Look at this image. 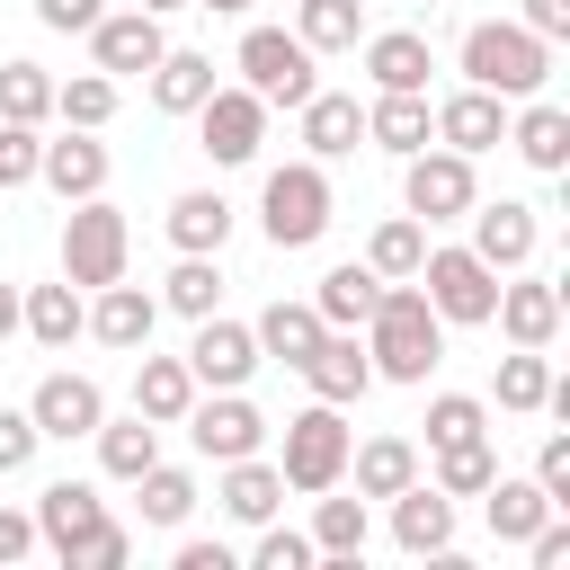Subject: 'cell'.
Returning a JSON list of instances; mask_svg holds the SVG:
<instances>
[{
  "mask_svg": "<svg viewBox=\"0 0 570 570\" xmlns=\"http://www.w3.org/2000/svg\"><path fill=\"white\" fill-rule=\"evenodd\" d=\"M365 356H374V383H428L436 356H445V321L428 312L419 276H392L365 312Z\"/></svg>",
  "mask_w": 570,
  "mask_h": 570,
  "instance_id": "6da1fadb",
  "label": "cell"
},
{
  "mask_svg": "<svg viewBox=\"0 0 570 570\" xmlns=\"http://www.w3.org/2000/svg\"><path fill=\"white\" fill-rule=\"evenodd\" d=\"M463 80L472 89H499L517 107V98H534L552 80V45L534 27H517V18H472L463 27Z\"/></svg>",
  "mask_w": 570,
  "mask_h": 570,
  "instance_id": "7a4b0ae2",
  "label": "cell"
},
{
  "mask_svg": "<svg viewBox=\"0 0 570 570\" xmlns=\"http://www.w3.org/2000/svg\"><path fill=\"white\" fill-rule=\"evenodd\" d=\"M330 214H338V196H330V169L303 151V160H285V169H267V187H258V232H267V249H312L321 232H330Z\"/></svg>",
  "mask_w": 570,
  "mask_h": 570,
  "instance_id": "3957f363",
  "label": "cell"
},
{
  "mask_svg": "<svg viewBox=\"0 0 570 570\" xmlns=\"http://www.w3.org/2000/svg\"><path fill=\"white\" fill-rule=\"evenodd\" d=\"M125 258H134V223H125L107 196H80V205L62 214V276H71L80 294H98V285L125 276Z\"/></svg>",
  "mask_w": 570,
  "mask_h": 570,
  "instance_id": "277c9868",
  "label": "cell"
},
{
  "mask_svg": "<svg viewBox=\"0 0 570 570\" xmlns=\"http://www.w3.org/2000/svg\"><path fill=\"white\" fill-rule=\"evenodd\" d=\"M347 419L330 410V401H312V410H294L285 419V454H276V472H285V490H303V499H321V490H338L347 481Z\"/></svg>",
  "mask_w": 570,
  "mask_h": 570,
  "instance_id": "5b68a950",
  "label": "cell"
},
{
  "mask_svg": "<svg viewBox=\"0 0 570 570\" xmlns=\"http://www.w3.org/2000/svg\"><path fill=\"white\" fill-rule=\"evenodd\" d=\"M419 294H428V312L436 321H454V330H481L490 321V303H499V267H481L463 240H428V258H419Z\"/></svg>",
  "mask_w": 570,
  "mask_h": 570,
  "instance_id": "8992f818",
  "label": "cell"
},
{
  "mask_svg": "<svg viewBox=\"0 0 570 570\" xmlns=\"http://www.w3.org/2000/svg\"><path fill=\"white\" fill-rule=\"evenodd\" d=\"M312 45L303 36H285V27H249L240 36V53H232V71H240V89H258L267 107H303L321 80H312Z\"/></svg>",
  "mask_w": 570,
  "mask_h": 570,
  "instance_id": "52a82bcc",
  "label": "cell"
},
{
  "mask_svg": "<svg viewBox=\"0 0 570 570\" xmlns=\"http://www.w3.org/2000/svg\"><path fill=\"white\" fill-rule=\"evenodd\" d=\"M472 205H481V178H472V160H463V151L428 142V151H410V160H401V214H419L428 232H436V223H463Z\"/></svg>",
  "mask_w": 570,
  "mask_h": 570,
  "instance_id": "ba28073f",
  "label": "cell"
},
{
  "mask_svg": "<svg viewBox=\"0 0 570 570\" xmlns=\"http://www.w3.org/2000/svg\"><path fill=\"white\" fill-rule=\"evenodd\" d=\"M267 98L258 89H223L214 80V98L196 107V151L214 160V169H240V160H258V142H267Z\"/></svg>",
  "mask_w": 570,
  "mask_h": 570,
  "instance_id": "9c48e42d",
  "label": "cell"
},
{
  "mask_svg": "<svg viewBox=\"0 0 570 570\" xmlns=\"http://www.w3.org/2000/svg\"><path fill=\"white\" fill-rule=\"evenodd\" d=\"M178 428H187V445H196L205 463H240V454H258V445H267V419H258L249 383H240V392H196Z\"/></svg>",
  "mask_w": 570,
  "mask_h": 570,
  "instance_id": "30bf717a",
  "label": "cell"
},
{
  "mask_svg": "<svg viewBox=\"0 0 570 570\" xmlns=\"http://www.w3.org/2000/svg\"><path fill=\"white\" fill-rule=\"evenodd\" d=\"M490 321H499V338H508V347H552V338H561V285H552V276H534V267H508V276H499V303H490Z\"/></svg>",
  "mask_w": 570,
  "mask_h": 570,
  "instance_id": "8fae6325",
  "label": "cell"
},
{
  "mask_svg": "<svg viewBox=\"0 0 570 570\" xmlns=\"http://www.w3.org/2000/svg\"><path fill=\"white\" fill-rule=\"evenodd\" d=\"M258 365H267V356H258L249 321H223V312L196 321V338H187V374H196V392H240Z\"/></svg>",
  "mask_w": 570,
  "mask_h": 570,
  "instance_id": "7c38bea8",
  "label": "cell"
},
{
  "mask_svg": "<svg viewBox=\"0 0 570 570\" xmlns=\"http://www.w3.org/2000/svg\"><path fill=\"white\" fill-rule=\"evenodd\" d=\"M463 223H472V240H463V249H472L481 267H499V276H508V267H534V249H543V214H534V205H517V196L472 205Z\"/></svg>",
  "mask_w": 570,
  "mask_h": 570,
  "instance_id": "4fadbf2b",
  "label": "cell"
},
{
  "mask_svg": "<svg viewBox=\"0 0 570 570\" xmlns=\"http://www.w3.org/2000/svg\"><path fill=\"white\" fill-rule=\"evenodd\" d=\"M428 116H436V142H445V151H463V160H481V151H499V142H508V98H499V89H472V80H463V89H454V98H436Z\"/></svg>",
  "mask_w": 570,
  "mask_h": 570,
  "instance_id": "5bb4252c",
  "label": "cell"
},
{
  "mask_svg": "<svg viewBox=\"0 0 570 570\" xmlns=\"http://www.w3.org/2000/svg\"><path fill=\"white\" fill-rule=\"evenodd\" d=\"M303 383H312V401H330V410H347V401H365L374 392V356H365V338L356 330H321V347L294 365Z\"/></svg>",
  "mask_w": 570,
  "mask_h": 570,
  "instance_id": "9a60e30c",
  "label": "cell"
},
{
  "mask_svg": "<svg viewBox=\"0 0 570 570\" xmlns=\"http://www.w3.org/2000/svg\"><path fill=\"white\" fill-rule=\"evenodd\" d=\"M151 330H160V294L125 285V276L89 294V338H98V347H116V356H142V347H151Z\"/></svg>",
  "mask_w": 570,
  "mask_h": 570,
  "instance_id": "2e32d148",
  "label": "cell"
},
{
  "mask_svg": "<svg viewBox=\"0 0 570 570\" xmlns=\"http://www.w3.org/2000/svg\"><path fill=\"white\" fill-rule=\"evenodd\" d=\"M89 53H98V71H107V80H134V71H151V62L169 53V36H160V18H151V9H116V18H98V27H89Z\"/></svg>",
  "mask_w": 570,
  "mask_h": 570,
  "instance_id": "e0dca14e",
  "label": "cell"
},
{
  "mask_svg": "<svg viewBox=\"0 0 570 570\" xmlns=\"http://www.w3.org/2000/svg\"><path fill=\"white\" fill-rule=\"evenodd\" d=\"M18 330L45 347V356H62L71 338H89V294L62 276V285H18Z\"/></svg>",
  "mask_w": 570,
  "mask_h": 570,
  "instance_id": "ac0fdd59",
  "label": "cell"
},
{
  "mask_svg": "<svg viewBox=\"0 0 570 570\" xmlns=\"http://www.w3.org/2000/svg\"><path fill=\"white\" fill-rule=\"evenodd\" d=\"M392 543L410 552V561H428V552H454V499L419 472L410 490H392Z\"/></svg>",
  "mask_w": 570,
  "mask_h": 570,
  "instance_id": "d6986e66",
  "label": "cell"
},
{
  "mask_svg": "<svg viewBox=\"0 0 570 570\" xmlns=\"http://www.w3.org/2000/svg\"><path fill=\"white\" fill-rule=\"evenodd\" d=\"M36 178H45L62 205L107 196V142H98V134H80V125H62V142H45V151H36Z\"/></svg>",
  "mask_w": 570,
  "mask_h": 570,
  "instance_id": "ffe728a7",
  "label": "cell"
},
{
  "mask_svg": "<svg viewBox=\"0 0 570 570\" xmlns=\"http://www.w3.org/2000/svg\"><path fill=\"white\" fill-rule=\"evenodd\" d=\"M27 419H36V436H89L98 419H107V392L89 383V374H45L36 383V401H27Z\"/></svg>",
  "mask_w": 570,
  "mask_h": 570,
  "instance_id": "44dd1931",
  "label": "cell"
},
{
  "mask_svg": "<svg viewBox=\"0 0 570 570\" xmlns=\"http://www.w3.org/2000/svg\"><path fill=\"white\" fill-rule=\"evenodd\" d=\"M365 142H374V151H392V160L428 151V142H436L428 89H374V107H365Z\"/></svg>",
  "mask_w": 570,
  "mask_h": 570,
  "instance_id": "7402d4cb",
  "label": "cell"
},
{
  "mask_svg": "<svg viewBox=\"0 0 570 570\" xmlns=\"http://www.w3.org/2000/svg\"><path fill=\"white\" fill-rule=\"evenodd\" d=\"M98 517H107V499H98L89 481H45V490H36V543H45L53 561H71V543H80Z\"/></svg>",
  "mask_w": 570,
  "mask_h": 570,
  "instance_id": "603a6c76",
  "label": "cell"
},
{
  "mask_svg": "<svg viewBox=\"0 0 570 570\" xmlns=\"http://www.w3.org/2000/svg\"><path fill=\"white\" fill-rule=\"evenodd\" d=\"M356 53H365V80H374V89H428V71H436V53H428V36H419V27L356 36Z\"/></svg>",
  "mask_w": 570,
  "mask_h": 570,
  "instance_id": "cb8c5ba5",
  "label": "cell"
},
{
  "mask_svg": "<svg viewBox=\"0 0 570 570\" xmlns=\"http://www.w3.org/2000/svg\"><path fill=\"white\" fill-rule=\"evenodd\" d=\"M294 116H303V151H312V160H347V151L365 142V107H356L347 89H312Z\"/></svg>",
  "mask_w": 570,
  "mask_h": 570,
  "instance_id": "d4e9b609",
  "label": "cell"
},
{
  "mask_svg": "<svg viewBox=\"0 0 570 570\" xmlns=\"http://www.w3.org/2000/svg\"><path fill=\"white\" fill-rule=\"evenodd\" d=\"M508 142H517V160H525V169L561 178V169H570V107H552V98H525V107L508 116Z\"/></svg>",
  "mask_w": 570,
  "mask_h": 570,
  "instance_id": "484cf974",
  "label": "cell"
},
{
  "mask_svg": "<svg viewBox=\"0 0 570 570\" xmlns=\"http://www.w3.org/2000/svg\"><path fill=\"white\" fill-rule=\"evenodd\" d=\"M142 80H151V107H160V116H196V107L214 98V53H196V45H169V53H160Z\"/></svg>",
  "mask_w": 570,
  "mask_h": 570,
  "instance_id": "4316f807",
  "label": "cell"
},
{
  "mask_svg": "<svg viewBox=\"0 0 570 570\" xmlns=\"http://www.w3.org/2000/svg\"><path fill=\"white\" fill-rule=\"evenodd\" d=\"M187 401H196L187 356H151V347H142V365H134V410H142L151 428H178V419H187Z\"/></svg>",
  "mask_w": 570,
  "mask_h": 570,
  "instance_id": "83f0119b",
  "label": "cell"
},
{
  "mask_svg": "<svg viewBox=\"0 0 570 570\" xmlns=\"http://www.w3.org/2000/svg\"><path fill=\"white\" fill-rule=\"evenodd\" d=\"M169 249H214L223 258V240H232V205H223V187H187V196H169Z\"/></svg>",
  "mask_w": 570,
  "mask_h": 570,
  "instance_id": "f1b7e54d",
  "label": "cell"
},
{
  "mask_svg": "<svg viewBox=\"0 0 570 570\" xmlns=\"http://www.w3.org/2000/svg\"><path fill=\"white\" fill-rule=\"evenodd\" d=\"M321 330H330V321H321L312 303H285V294H276V303H267V312L249 321V338H258V356H276V365H303V356L321 347Z\"/></svg>",
  "mask_w": 570,
  "mask_h": 570,
  "instance_id": "f546056e",
  "label": "cell"
},
{
  "mask_svg": "<svg viewBox=\"0 0 570 570\" xmlns=\"http://www.w3.org/2000/svg\"><path fill=\"white\" fill-rule=\"evenodd\" d=\"M89 436H98V472H107V481H142V472L160 463V428H151L142 410H134V419H98Z\"/></svg>",
  "mask_w": 570,
  "mask_h": 570,
  "instance_id": "4dcf8cb0",
  "label": "cell"
},
{
  "mask_svg": "<svg viewBox=\"0 0 570 570\" xmlns=\"http://www.w3.org/2000/svg\"><path fill=\"white\" fill-rule=\"evenodd\" d=\"M347 472H356V499H392V490L419 481V445L410 436H365V445H347Z\"/></svg>",
  "mask_w": 570,
  "mask_h": 570,
  "instance_id": "1f68e13d",
  "label": "cell"
},
{
  "mask_svg": "<svg viewBox=\"0 0 570 570\" xmlns=\"http://www.w3.org/2000/svg\"><path fill=\"white\" fill-rule=\"evenodd\" d=\"M223 517H240V525H267L276 508H285V472L276 463H258V454H240V463H223Z\"/></svg>",
  "mask_w": 570,
  "mask_h": 570,
  "instance_id": "d6a6232c",
  "label": "cell"
},
{
  "mask_svg": "<svg viewBox=\"0 0 570 570\" xmlns=\"http://www.w3.org/2000/svg\"><path fill=\"white\" fill-rule=\"evenodd\" d=\"M481 499H490V534H499V543H525V534L552 517V499H543V481H534V472H490V490H481Z\"/></svg>",
  "mask_w": 570,
  "mask_h": 570,
  "instance_id": "836d02e7",
  "label": "cell"
},
{
  "mask_svg": "<svg viewBox=\"0 0 570 570\" xmlns=\"http://www.w3.org/2000/svg\"><path fill=\"white\" fill-rule=\"evenodd\" d=\"M374 294H383V276H374L365 258H338V267L321 276V294H312V312H321L330 330H365V312H374Z\"/></svg>",
  "mask_w": 570,
  "mask_h": 570,
  "instance_id": "e575fe53",
  "label": "cell"
},
{
  "mask_svg": "<svg viewBox=\"0 0 570 570\" xmlns=\"http://www.w3.org/2000/svg\"><path fill=\"white\" fill-rule=\"evenodd\" d=\"M223 303V267H214V249H178V267L160 276V312H178V321H205Z\"/></svg>",
  "mask_w": 570,
  "mask_h": 570,
  "instance_id": "d590c367",
  "label": "cell"
},
{
  "mask_svg": "<svg viewBox=\"0 0 570 570\" xmlns=\"http://www.w3.org/2000/svg\"><path fill=\"white\" fill-rule=\"evenodd\" d=\"M419 258H428V223L419 214H383L374 240H365V267L392 285V276H419Z\"/></svg>",
  "mask_w": 570,
  "mask_h": 570,
  "instance_id": "8d00e7d4",
  "label": "cell"
},
{
  "mask_svg": "<svg viewBox=\"0 0 570 570\" xmlns=\"http://www.w3.org/2000/svg\"><path fill=\"white\" fill-rule=\"evenodd\" d=\"M490 392H499V410L534 419V410H543V392H552V356H543V347H508V356H499V374H490Z\"/></svg>",
  "mask_w": 570,
  "mask_h": 570,
  "instance_id": "74e56055",
  "label": "cell"
},
{
  "mask_svg": "<svg viewBox=\"0 0 570 570\" xmlns=\"http://www.w3.org/2000/svg\"><path fill=\"white\" fill-rule=\"evenodd\" d=\"M365 534H374L365 499H330V490H321V508H312V552H321V561H356Z\"/></svg>",
  "mask_w": 570,
  "mask_h": 570,
  "instance_id": "f35d334b",
  "label": "cell"
},
{
  "mask_svg": "<svg viewBox=\"0 0 570 570\" xmlns=\"http://www.w3.org/2000/svg\"><path fill=\"white\" fill-rule=\"evenodd\" d=\"M294 36H303L312 53H356V36H365V0H303V9H294Z\"/></svg>",
  "mask_w": 570,
  "mask_h": 570,
  "instance_id": "ab89813d",
  "label": "cell"
},
{
  "mask_svg": "<svg viewBox=\"0 0 570 570\" xmlns=\"http://www.w3.org/2000/svg\"><path fill=\"white\" fill-rule=\"evenodd\" d=\"M490 472H499V445H490V436H463V445H436V472H428V481H436L445 499H481Z\"/></svg>",
  "mask_w": 570,
  "mask_h": 570,
  "instance_id": "60d3db41",
  "label": "cell"
},
{
  "mask_svg": "<svg viewBox=\"0 0 570 570\" xmlns=\"http://www.w3.org/2000/svg\"><path fill=\"white\" fill-rule=\"evenodd\" d=\"M0 116L9 125H45L53 116V71L45 62H0Z\"/></svg>",
  "mask_w": 570,
  "mask_h": 570,
  "instance_id": "b9f144b4",
  "label": "cell"
},
{
  "mask_svg": "<svg viewBox=\"0 0 570 570\" xmlns=\"http://www.w3.org/2000/svg\"><path fill=\"white\" fill-rule=\"evenodd\" d=\"M53 116H62V125H80V134H98V125L116 116V80H107V71H80V80H53Z\"/></svg>",
  "mask_w": 570,
  "mask_h": 570,
  "instance_id": "7bdbcfd3",
  "label": "cell"
},
{
  "mask_svg": "<svg viewBox=\"0 0 570 570\" xmlns=\"http://www.w3.org/2000/svg\"><path fill=\"white\" fill-rule=\"evenodd\" d=\"M134 490H142V525H187V508H196V472H178V463H151Z\"/></svg>",
  "mask_w": 570,
  "mask_h": 570,
  "instance_id": "ee69618b",
  "label": "cell"
},
{
  "mask_svg": "<svg viewBox=\"0 0 570 570\" xmlns=\"http://www.w3.org/2000/svg\"><path fill=\"white\" fill-rule=\"evenodd\" d=\"M463 436H490V401L436 392V401H428V454H436V445H463Z\"/></svg>",
  "mask_w": 570,
  "mask_h": 570,
  "instance_id": "f6af8a7d",
  "label": "cell"
},
{
  "mask_svg": "<svg viewBox=\"0 0 570 570\" xmlns=\"http://www.w3.org/2000/svg\"><path fill=\"white\" fill-rule=\"evenodd\" d=\"M321 552H312V534H294V525H258V543H249V570H312Z\"/></svg>",
  "mask_w": 570,
  "mask_h": 570,
  "instance_id": "bcb514c9",
  "label": "cell"
},
{
  "mask_svg": "<svg viewBox=\"0 0 570 570\" xmlns=\"http://www.w3.org/2000/svg\"><path fill=\"white\" fill-rule=\"evenodd\" d=\"M125 561H134V534H125L116 517H98V525L71 543V570H125Z\"/></svg>",
  "mask_w": 570,
  "mask_h": 570,
  "instance_id": "7dc6e473",
  "label": "cell"
},
{
  "mask_svg": "<svg viewBox=\"0 0 570 570\" xmlns=\"http://www.w3.org/2000/svg\"><path fill=\"white\" fill-rule=\"evenodd\" d=\"M36 151H45V134H36V125H9V116H0V196L36 178Z\"/></svg>",
  "mask_w": 570,
  "mask_h": 570,
  "instance_id": "c3c4849f",
  "label": "cell"
},
{
  "mask_svg": "<svg viewBox=\"0 0 570 570\" xmlns=\"http://www.w3.org/2000/svg\"><path fill=\"white\" fill-rule=\"evenodd\" d=\"M534 481H543V499H552V508H570V436H561V428L534 445Z\"/></svg>",
  "mask_w": 570,
  "mask_h": 570,
  "instance_id": "681fc988",
  "label": "cell"
},
{
  "mask_svg": "<svg viewBox=\"0 0 570 570\" xmlns=\"http://www.w3.org/2000/svg\"><path fill=\"white\" fill-rule=\"evenodd\" d=\"M36 445H45V436H36V419H27V410H0V481H9V472H27V463H36Z\"/></svg>",
  "mask_w": 570,
  "mask_h": 570,
  "instance_id": "f907efd6",
  "label": "cell"
},
{
  "mask_svg": "<svg viewBox=\"0 0 570 570\" xmlns=\"http://www.w3.org/2000/svg\"><path fill=\"white\" fill-rule=\"evenodd\" d=\"M107 18V0H36V27H53V36H89Z\"/></svg>",
  "mask_w": 570,
  "mask_h": 570,
  "instance_id": "816d5d0a",
  "label": "cell"
},
{
  "mask_svg": "<svg viewBox=\"0 0 570 570\" xmlns=\"http://www.w3.org/2000/svg\"><path fill=\"white\" fill-rule=\"evenodd\" d=\"M36 552V508H0V570Z\"/></svg>",
  "mask_w": 570,
  "mask_h": 570,
  "instance_id": "f5cc1de1",
  "label": "cell"
},
{
  "mask_svg": "<svg viewBox=\"0 0 570 570\" xmlns=\"http://www.w3.org/2000/svg\"><path fill=\"white\" fill-rule=\"evenodd\" d=\"M517 27H534L543 45H561V36H570V0H525V9H517Z\"/></svg>",
  "mask_w": 570,
  "mask_h": 570,
  "instance_id": "db71d44e",
  "label": "cell"
},
{
  "mask_svg": "<svg viewBox=\"0 0 570 570\" xmlns=\"http://www.w3.org/2000/svg\"><path fill=\"white\" fill-rule=\"evenodd\" d=\"M178 570H232V543H205V534H187V543H178Z\"/></svg>",
  "mask_w": 570,
  "mask_h": 570,
  "instance_id": "11a10c76",
  "label": "cell"
},
{
  "mask_svg": "<svg viewBox=\"0 0 570 570\" xmlns=\"http://www.w3.org/2000/svg\"><path fill=\"white\" fill-rule=\"evenodd\" d=\"M0 338H18V285L0 276Z\"/></svg>",
  "mask_w": 570,
  "mask_h": 570,
  "instance_id": "9f6ffc18",
  "label": "cell"
},
{
  "mask_svg": "<svg viewBox=\"0 0 570 570\" xmlns=\"http://www.w3.org/2000/svg\"><path fill=\"white\" fill-rule=\"evenodd\" d=\"M134 9H151V18H169V9H196V0H134Z\"/></svg>",
  "mask_w": 570,
  "mask_h": 570,
  "instance_id": "6f0895ef",
  "label": "cell"
},
{
  "mask_svg": "<svg viewBox=\"0 0 570 570\" xmlns=\"http://www.w3.org/2000/svg\"><path fill=\"white\" fill-rule=\"evenodd\" d=\"M196 9H223V18H240V9H249V0H196Z\"/></svg>",
  "mask_w": 570,
  "mask_h": 570,
  "instance_id": "680465c9",
  "label": "cell"
},
{
  "mask_svg": "<svg viewBox=\"0 0 570 570\" xmlns=\"http://www.w3.org/2000/svg\"><path fill=\"white\" fill-rule=\"evenodd\" d=\"M365 9H374V0H365Z\"/></svg>",
  "mask_w": 570,
  "mask_h": 570,
  "instance_id": "91938a15",
  "label": "cell"
}]
</instances>
